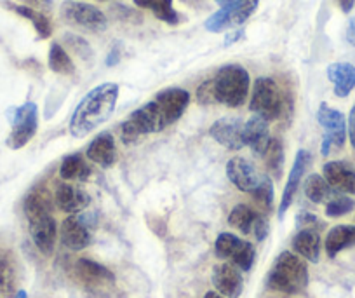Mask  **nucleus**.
Here are the masks:
<instances>
[{"label":"nucleus","mask_w":355,"mask_h":298,"mask_svg":"<svg viewBox=\"0 0 355 298\" xmlns=\"http://www.w3.org/2000/svg\"><path fill=\"white\" fill-rule=\"evenodd\" d=\"M117 98L119 85L115 82H105L91 89L71 114L70 126H68L71 136L84 138L107 122L117 107Z\"/></svg>","instance_id":"nucleus-1"},{"label":"nucleus","mask_w":355,"mask_h":298,"mask_svg":"<svg viewBox=\"0 0 355 298\" xmlns=\"http://www.w3.org/2000/svg\"><path fill=\"white\" fill-rule=\"evenodd\" d=\"M23 211L28 220V231L33 245L42 255H53L56 246L58 225L53 217V199L42 188H35L25 197Z\"/></svg>","instance_id":"nucleus-2"},{"label":"nucleus","mask_w":355,"mask_h":298,"mask_svg":"<svg viewBox=\"0 0 355 298\" xmlns=\"http://www.w3.org/2000/svg\"><path fill=\"white\" fill-rule=\"evenodd\" d=\"M309 267L300 255L282 251L266 276V286L286 295H300L309 286Z\"/></svg>","instance_id":"nucleus-3"},{"label":"nucleus","mask_w":355,"mask_h":298,"mask_svg":"<svg viewBox=\"0 0 355 298\" xmlns=\"http://www.w3.org/2000/svg\"><path fill=\"white\" fill-rule=\"evenodd\" d=\"M209 81L213 88L214 104L239 108L248 101L251 77H249V72L241 65H225Z\"/></svg>","instance_id":"nucleus-4"},{"label":"nucleus","mask_w":355,"mask_h":298,"mask_svg":"<svg viewBox=\"0 0 355 298\" xmlns=\"http://www.w3.org/2000/svg\"><path fill=\"white\" fill-rule=\"evenodd\" d=\"M169 128L166 114L155 98L132 112L121 126V138L125 145H135L143 136L160 133Z\"/></svg>","instance_id":"nucleus-5"},{"label":"nucleus","mask_w":355,"mask_h":298,"mask_svg":"<svg viewBox=\"0 0 355 298\" xmlns=\"http://www.w3.org/2000/svg\"><path fill=\"white\" fill-rule=\"evenodd\" d=\"M286 96L281 85L272 77H258L254 81L249 101V110L265 121H277L284 114Z\"/></svg>","instance_id":"nucleus-6"},{"label":"nucleus","mask_w":355,"mask_h":298,"mask_svg":"<svg viewBox=\"0 0 355 298\" xmlns=\"http://www.w3.org/2000/svg\"><path fill=\"white\" fill-rule=\"evenodd\" d=\"M317 121L324 128L320 154L327 157L333 150L343 149L348 135L345 115L336 108L329 107L327 104H320L319 110H317Z\"/></svg>","instance_id":"nucleus-7"},{"label":"nucleus","mask_w":355,"mask_h":298,"mask_svg":"<svg viewBox=\"0 0 355 298\" xmlns=\"http://www.w3.org/2000/svg\"><path fill=\"white\" fill-rule=\"evenodd\" d=\"M96 225L94 215L75 213L61 222L60 235L63 246L71 251H82L93 242V229Z\"/></svg>","instance_id":"nucleus-8"},{"label":"nucleus","mask_w":355,"mask_h":298,"mask_svg":"<svg viewBox=\"0 0 355 298\" xmlns=\"http://www.w3.org/2000/svg\"><path fill=\"white\" fill-rule=\"evenodd\" d=\"M39 131V108L33 101H26L18 107L12 115V128L8 136V147L19 150L28 145Z\"/></svg>","instance_id":"nucleus-9"},{"label":"nucleus","mask_w":355,"mask_h":298,"mask_svg":"<svg viewBox=\"0 0 355 298\" xmlns=\"http://www.w3.org/2000/svg\"><path fill=\"white\" fill-rule=\"evenodd\" d=\"M61 16L70 25L78 26L87 32L100 33L105 32L108 26V19L101 9L94 8L85 2H75V0H67L61 4Z\"/></svg>","instance_id":"nucleus-10"},{"label":"nucleus","mask_w":355,"mask_h":298,"mask_svg":"<svg viewBox=\"0 0 355 298\" xmlns=\"http://www.w3.org/2000/svg\"><path fill=\"white\" fill-rule=\"evenodd\" d=\"M258 2L259 0H235L232 4L223 6L220 11H216L206 19V30L220 33L227 28L244 25L258 9Z\"/></svg>","instance_id":"nucleus-11"},{"label":"nucleus","mask_w":355,"mask_h":298,"mask_svg":"<svg viewBox=\"0 0 355 298\" xmlns=\"http://www.w3.org/2000/svg\"><path fill=\"white\" fill-rule=\"evenodd\" d=\"M209 136L228 150H242L244 143V121L239 117L218 119L209 128Z\"/></svg>","instance_id":"nucleus-12"},{"label":"nucleus","mask_w":355,"mask_h":298,"mask_svg":"<svg viewBox=\"0 0 355 298\" xmlns=\"http://www.w3.org/2000/svg\"><path fill=\"white\" fill-rule=\"evenodd\" d=\"M227 176L239 190L252 194L258 188L263 174L258 173L251 160L244 159V157H232L227 163Z\"/></svg>","instance_id":"nucleus-13"},{"label":"nucleus","mask_w":355,"mask_h":298,"mask_svg":"<svg viewBox=\"0 0 355 298\" xmlns=\"http://www.w3.org/2000/svg\"><path fill=\"white\" fill-rule=\"evenodd\" d=\"M211 281H213V286L216 288L218 293L227 298H239L242 295V290H244L242 270L230 262L214 265Z\"/></svg>","instance_id":"nucleus-14"},{"label":"nucleus","mask_w":355,"mask_h":298,"mask_svg":"<svg viewBox=\"0 0 355 298\" xmlns=\"http://www.w3.org/2000/svg\"><path fill=\"white\" fill-rule=\"evenodd\" d=\"M310 164H312V154H310L309 150H303V149L298 150V154H296L295 157V163H293L291 171H289L288 183H286L284 192H282L281 204H279V218L284 217V213L293 204V199H295L300 183H302L303 176H305Z\"/></svg>","instance_id":"nucleus-15"},{"label":"nucleus","mask_w":355,"mask_h":298,"mask_svg":"<svg viewBox=\"0 0 355 298\" xmlns=\"http://www.w3.org/2000/svg\"><path fill=\"white\" fill-rule=\"evenodd\" d=\"M54 203L63 213H82L91 204V195L78 185L64 181V183L58 185L56 192H54Z\"/></svg>","instance_id":"nucleus-16"},{"label":"nucleus","mask_w":355,"mask_h":298,"mask_svg":"<svg viewBox=\"0 0 355 298\" xmlns=\"http://www.w3.org/2000/svg\"><path fill=\"white\" fill-rule=\"evenodd\" d=\"M85 157H87L91 163L98 164L101 167H112L117 163V143L112 133L103 131L98 136H94V140L89 143V147L85 149Z\"/></svg>","instance_id":"nucleus-17"},{"label":"nucleus","mask_w":355,"mask_h":298,"mask_svg":"<svg viewBox=\"0 0 355 298\" xmlns=\"http://www.w3.org/2000/svg\"><path fill=\"white\" fill-rule=\"evenodd\" d=\"M327 183L338 192L355 195V167L343 160H331L322 167Z\"/></svg>","instance_id":"nucleus-18"},{"label":"nucleus","mask_w":355,"mask_h":298,"mask_svg":"<svg viewBox=\"0 0 355 298\" xmlns=\"http://www.w3.org/2000/svg\"><path fill=\"white\" fill-rule=\"evenodd\" d=\"M270 140L272 138L270 129H268V121H265L259 115H254L248 122H244V143L245 147L251 149V152L254 156L263 157Z\"/></svg>","instance_id":"nucleus-19"},{"label":"nucleus","mask_w":355,"mask_h":298,"mask_svg":"<svg viewBox=\"0 0 355 298\" xmlns=\"http://www.w3.org/2000/svg\"><path fill=\"white\" fill-rule=\"evenodd\" d=\"M327 78L334 84V94L347 98L355 89V67L352 63H331L327 67Z\"/></svg>","instance_id":"nucleus-20"},{"label":"nucleus","mask_w":355,"mask_h":298,"mask_svg":"<svg viewBox=\"0 0 355 298\" xmlns=\"http://www.w3.org/2000/svg\"><path fill=\"white\" fill-rule=\"evenodd\" d=\"M293 249L296 255L309 262L317 263L320 258V235L313 229H300L293 238Z\"/></svg>","instance_id":"nucleus-21"},{"label":"nucleus","mask_w":355,"mask_h":298,"mask_svg":"<svg viewBox=\"0 0 355 298\" xmlns=\"http://www.w3.org/2000/svg\"><path fill=\"white\" fill-rule=\"evenodd\" d=\"M75 272H77V276L84 283L96 284V286H100V284H112L115 281L114 272L108 267L89 258L77 260V263H75Z\"/></svg>","instance_id":"nucleus-22"},{"label":"nucleus","mask_w":355,"mask_h":298,"mask_svg":"<svg viewBox=\"0 0 355 298\" xmlns=\"http://www.w3.org/2000/svg\"><path fill=\"white\" fill-rule=\"evenodd\" d=\"M355 246V225H336L331 229L324 241V248L329 258H334L343 249Z\"/></svg>","instance_id":"nucleus-23"},{"label":"nucleus","mask_w":355,"mask_h":298,"mask_svg":"<svg viewBox=\"0 0 355 298\" xmlns=\"http://www.w3.org/2000/svg\"><path fill=\"white\" fill-rule=\"evenodd\" d=\"M91 174H93V167L89 166L82 154H70L61 160L60 176L64 181H87Z\"/></svg>","instance_id":"nucleus-24"},{"label":"nucleus","mask_w":355,"mask_h":298,"mask_svg":"<svg viewBox=\"0 0 355 298\" xmlns=\"http://www.w3.org/2000/svg\"><path fill=\"white\" fill-rule=\"evenodd\" d=\"M8 8L11 9V11H15L16 15L21 16V18L28 19L33 25V28H35L39 39H49L51 33H53V25H51L49 18H47L44 13L37 11V9L33 8H28V6L25 4H11V2H8Z\"/></svg>","instance_id":"nucleus-25"},{"label":"nucleus","mask_w":355,"mask_h":298,"mask_svg":"<svg viewBox=\"0 0 355 298\" xmlns=\"http://www.w3.org/2000/svg\"><path fill=\"white\" fill-rule=\"evenodd\" d=\"M138 8L148 9L153 13L157 19L167 23V25H178L182 22L180 13L174 11L173 0H132Z\"/></svg>","instance_id":"nucleus-26"},{"label":"nucleus","mask_w":355,"mask_h":298,"mask_svg":"<svg viewBox=\"0 0 355 298\" xmlns=\"http://www.w3.org/2000/svg\"><path fill=\"white\" fill-rule=\"evenodd\" d=\"M18 286V272L11 253L0 251V295L12 297Z\"/></svg>","instance_id":"nucleus-27"},{"label":"nucleus","mask_w":355,"mask_h":298,"mask_svg":"<svg viewBox=\"0 0 355 298\" xmlns=\"http://www.w3.org/2000/svg\"><path fill=\"white\" fill-rule=\"evenodd\" d=\"M263 159H265V166L270 173L272 178L275 180H281L282 173H284V164H286V154H284V145L279 138H272L268 147H266L265 154H263Z\"/></svg>","instance_id":"nucleus-28"},{"label":"nucleus","mask_w":355,"mask_h":298,"mask_svg":"<svg viewBox=\"0 0 355 298\" xmlns=\"http://www.w3.org/2000/svg\"><path fill=\"white\" fill-rule=\"evenodd\" d=\"M333 190L334 188L327 183L326 178L317 173L309 174L305 183H303V192H305L306 199H310L315 204L327 203L333 197Z\"/></svg>","instance_id":"nucleus-29"},{"label":"nucleus","mask_w":355,"mask_h":298,"mask_svg":"<svg viewBox=\"0 0 355 298\" xmlns=\"http://www.w3.org/2000/svg\"><path fill=\"white\" fill-rule=\"evenodd\" d=\"M259 215L252 210L248 204H237L234 210L228 215V224L234 229H237L241 234L248 235L252 232V227H254V222Z\"/></svg>","instance_id":"nucleus-30"},{"label":"nucleus","mask_w":355,"mask_h":298,"mask_svg":"<svg viewBox=\"0 0 355 298\" xmlns=\"http://www.w3.org/2000/svg\"><path fill=\"white\" fill-rule=\"evenodd\" d=\"M254 260H256L254 245L249 241H245V239L239 238L237 245L234 246V249H232V253H230V256H228L227 262L234 263V265L239 267L242 272H248V270H251L252 265H254Z\"/></svg>","instance_id":"nucleus-31"},{"label":"nucleus","mask_w":355,"mask_h":298,"mask_svg":"<svg viewBox=\"0 0 355 298\" xmlns=\"http://www.w3.org/2000/svg\"><path fill=\"white\" fill-rule=\"evenodd\" d=\"M49 68L56 74L61 75H71L75 74V63L70 58V54L67 53L61 44L53 42L49 47V61H47Z\"/></svg>","instance_id":"nucleus-32"},{"label":"nucleus","mask_w":355,"mask_h":298,"mask_svg":"<svg viewBox=\"0 0 355 298\" xmlns=\"http://www.w3.org/2000/svg\"><path fill=\"white\" fill-rule=\"evenodd\" d=\"M251 195L263 211L270 213L272 208H274V181H272V178L268 174H263L258 188Z\"/></svg>","instance_id":"nucleus-33"},{"label":"nucleus","mask_w":355,"mask_h":298,"mask_svg":"<svg viewBox=\"0 0 355 298\" xmlns=\"http://www.w3.org/2000/svg\"><path fill=\"white\" fill-rule=\"evenodd\" d=\"M355 210L354 199L347 195H333L326 203V215L329 218H340Z\"/></svg>","instance_id":"nucleus-34"},{"label":"nucleus","mask_w":355,"mask_h":298,"mask_svg":"<svg viewBox=\"0 0 355 298\" xmlns=\"http://www.w3.org/2000/svg\"><path fill=\"white\" fill-rule=\"evenodd\" d=\"M63 40H64V44H67L68 49H70L75 56H78L80 60H84V61L93 60L94 51H93V47L89 46V42L84 39V37L75 35V33H64Z\"/></svg>","instance_id":"nucleus-35"},{"label":"nucleus","mask_w":355,"mask_h":298,"mask_svg":"<svg viewBox=\"0 0 355 298\" xmlns=\"http://www.w3.org/2000/svg\"><path fill=\"white\" fill-rule=\"evenodd\" d=\"M237 241L239 238L235 234H232V232H221L216 238V242H214V253H216L218 258L228 260V256H230L232 249L237 245Z\"/></svg>","instance_id":"nucleus-36"},{"label":"nucleus","mask_w":355,"mask_h":298,"mask_svg":"<svg viewBox=\"0 0 355 298\" xmlns=\"http://www.w3.org/2000/svg\"><path fill=\"white\" fill-rule=\"evenodd\" d=\"M296 227L298 229H313V231H319L322 227V222L315 217V215L309 213V211H303L296 217Z\"/></svg>","instance_id":"nucleus-37"},{"label":"nucleus","mask_w":355,"mask_h":298,"mask_svg":"<svg viewBox=\"0 0 355 298\" xmlns=\"http://www.w3.org/2000/svg\"><path fill=\"white\" fill-rule=\"evenodd\" d=\"M268 232H270V227H268V222H266L265 217L259 215L254 222V227H252V234H254L256 241H265L268 238Z\"/></svg>","instance_id":"nucleus-38"},{"label":"nucleus","mask_w":355,"mask_h":298,"mask_svg":"<svg viewBox=\"0 0 355 298\" xmlns=\"http://www.w3.org/2000/svg\"><path fill=\"white\" fill-rule=\"evenodd\" d=\"M114 13L117 15L119 19H124V22H141V15L125 8V6H114Z\"/></svg>","instance_id":"nucleus-39"},{"label":"nucleus","mask_w":355,"mask_h":298,"mask_svg":"<svg viewBox=\"0 0 355 298\" xmlns=\"http://www.w3.org/2000/svg\"><path fill=\"white\" fill-rule=\"evenodd\" d=\"M25 6L37 9L40 13H51L53 11V0H23Z\"/></svg>","instance_id":"nucleus-40"},{"label":"nucleus","mask_w":355,"mask_h":298,"mask_svg":"<svg viewBox=\"0 0 355 298\" xmlns=\"http://www.w3.org/2000/svg\"><path fill=\"white\" fill-rule=\"evenodd\" d=\"M347 129H348V138H350L352 147H354V150H355V105L352 107L350 115H348Z\"/></svg>","instance_id":"nucleus-41"},{"label":"nucleus","mask_w":355,"mask_h":298,"mask_svg":"<svg viewBox=\"0 0 355 298\" xmlns=\"http://www.w3.org/2000/svg\"><path fill=\"white\" fill-rule=\"evenodd\" d=\"M121 56H122L121 47H119V46L112 47V51H110V53H108V56H107V65H108V67H114V65H117L119 61H121Z\"/></svg>","instance_id":"nucleus-42"},{"label":"nucleus","mask_w":355,"mask_h":298,"mask_svg":"<svg viewBox=\"0 0 355 298\" xmlns=\"http://www.w3.org/2000/svg\"><path fill=\"white\" fill-rule=\"evenodd\" d=\"M345 39H347V42L350 44V46L355 47V18H352L350 22H348L347 33H345Z\"/></svg>","instance_id":"nucleus-43"},{"label":"nucleus","mask_w":355,"mask_h":298,"mask_svg":"<svg viewBox=\"0 0 355 298\" xmlns=\"http://www.w3.org/2000/svg\"><path fill=\"white\" fill-rule=\"evenodd\" d=\"M242 37H244V30H235V32H230L227 35V39H225V46H232V44H235L237 40H241Z\"/></svg>","instance_id":"nucleus-44"},{"label":"nucleus","mask_w":355,"mask_h":298,"mask_svg":"<svg viewBox=\"0 0 355 298\" xmlns=\"http://www.w3.org/2000/svg\"><path fill=\"white\" fill-rule=\"evenodd\" d=\"M336 2L343 13H350L352 9H354V4H355V0H336Z\"/></svg>","instance_id":"nucleus-45"},{"label":"nucleus","mask_w":355,"mask_h":298,"mask_svg":"<svg viewBox=\"0 0 355 298\" xmlns=\"http://www.w3.org/2000/svg\"><path fill=\"white\" fill-rule=\"evenodd\" d=\"M204 298H227V297H223V295L218 293V291H207V293L204 295Z\"/></svg>","instance_id":"nucleus-46"},{"label":"nucleus","mask_w":355,"mask_h":298,"mask_svg":"<svg viewBox=\"0 0 355 298\" xmlns=\"http://www.w3.org/2000/svg\"><path fill=\"white\" fill-rule=\"evenodd\" d=\"M12 298H28V295H26L25 290H19V291H16V295Z\"/></svg>","instance_id":"nucleus-47"},{"label":"nucleus","mask_w":355,"mask_h":298,"mask_svg":"<svg viewBox=\"0 0 355 298\" xmlns=\"http://www.w3.org/2000/svg\"><path fill=\"white\" fill-rule=\"evenodd\" d=\"M214 2L220 6H227V4H232V2H235V0H214Z\"/></svg>","instance_id":"nucleus-48"}]
</instances>
